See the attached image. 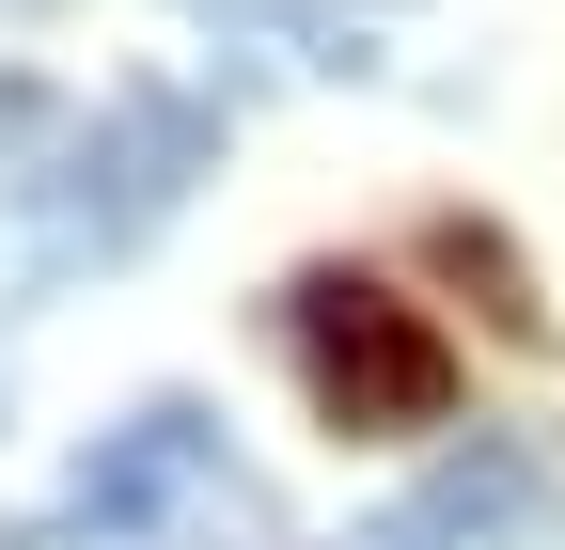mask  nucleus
I'll use <instances>...</instances> for the list:
<instances>
[{"mask_svg":"<svg viewBox=\"0 0 565 550\" xmlns=\"http://www.w3.org/2000/svg\"><path fill=\"white\" fill-rule=\"evenodd\" d=\"M63 110H79V95H47V80H0V173H32V158L63 142Z\"/></svg>","mask_w":565,"mask_h":550,"instance_id":"6","label":"nucleus"},{"mask_svg":"<svg viewBox=\"0 0 565 550\" xmlns=\"http://www.w3.org/2000/svg\"><path fill=\"white\" fill-rule=\"evenodd\" d=\"M345 550H440V535H424V504H377L362 535H345Z\"/></svg>","mask_w":565,"mask_h":550,"instance_id":"7","label":"nucleus"},{"mask_svg":"<svg viewBox=\"0 0 565 550\" xmlns=\"http://www.w3.org/2000/svg\"><path fill=\"white\" fill-rule=\"evenodd\" d=\"M221 173V110L173 80H126L110 110H63V142L32 158V221L0 252V284H47V267H110L173 221V204Z\"/></svg>","mask_w":565,"mask_h":550,"instance_id":"1","label":"nucleus"},{"mask_svg":"<svg viewBox=\"0 0 565 550\" xmlns=\"http://www.w3.org/2000/svg\"><path fill=\"white\" fill-rule=\"evenodd\" d=\"M0 550H17V535H0Z\"/></svg>","mask_w":565,"mask_h":550,"instance_id":"9","label":"nucleus"},{"mask_svg":"<svg viewBox=\"0 0 565 550\" xmlns=\"http://www.w3.org/2000/svg\"><path fill=\"white\" fill-rule=\"evenodd\" d=\"M440 267H456V284H487V315H503V347H550V299L519 284V252L487 236V221H440Z\"/></svg>","mask_w":565,"mask_h":550,"instance_id":"5","label":"nucleus"},{"mask_svg":"<svg viewBox=\"0 0 565 550\" xmlns=\"http://www.w3.org/2000/svg\"><path fill=\"white\" fill-rule=\"evenodd\" d=\"M424 535H440V550H534L550 519H565V472L534 456V441H503V425H487V441H456L440 472H424Z\"/></svg>","mask_w":565,"mask_h":550,"instance_id":"4","label":"nucleus"},{"mask_svg":"<svg viewBox=\"0 0 565 550\" xmlns=\"http://www.w3.org/2000/svg\"><path fill=\"white\" fill-rule=\"evenodd\" d=\"M17 550H282V504H267V472L221 441V409H126V425L63 472V519L17 535Z\"/></svg>","mask_w":565,"mask_h":550,"instance_id":"2","label":"nucleus"},{"mask_svg":"<svg viewBox=\"0 0 565 550\" xmlns=\"http://www.w3.org/2000/svg\"><path fill=\"white\" fill-rule=\"evenodd\" d=\"M17 17H47V0H17Z\"/></svg>","mask_w":565,"mask_h":550,"instance_id":"8","label":"nucleus"},{"mask_svg":"<svg viewBox=\"0 0 565 550\" xmlns=\"http://www.w3.org/2000/svg\"><path fill=\"white\" fill-rule=\"evenodd\" d=\"M282 330H299V378L345 441H424L456 425V347L424 330V299L362 284V267H299L282 284Z\"/></svg>","mask_w":565,"mask_h":550,"instance_id":"3","label":"nucleus"}]
</instances>
